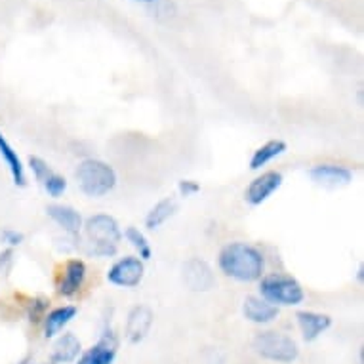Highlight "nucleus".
Returning <instances> with one entry per match:
<instances>
[{"instance_id": "f257e3e1", "label": "nucleus", "mask_w": 364, "mask_h": 364, "mask_svg": "<svg viewBox=\"0 0 364 364\" xmlns=\"http://www.w3.org/2000/svg\"><path fill=\"white\" fill-rule=\"evenodd\" d=\"M220 269L225 277L240 282L259 281L265 273L262 252L246 242H231L220 252Z\"/></svg>"}, {"instance_id": "f03ea898", "label": "nucleus", "mask_w": 364, "mask_h": 364, "mask_svg": "<svg viewBox=\"0 0 364 364\" xmlns=\"http://www.w3.org/2000/svg\"><path fill=\"white\" fill-rule=\"evenodd\" d=\"M86 250L94 257H113L122 240L119 221L109 214L90 215L82 223Z\"/></svg>"}, {"instance_id": "7ed1b4c3", "label": "nucleus", "mask_w": 364, "mask_h": 364, "mask_svg": "<svg viewBox=\"0 0 364 364\" xmlns=\"http://www.w3.org/2000/svg\"><path fill=\"white\" fill-rule=\"evenodd\" d=\"M80 191L90 198H102L117 187V173L113 166L97 159H86L75 172Z\"/></svg>"}, {"instance_id": "20e7f679", "label": "nucleus", "mask_w": 364, "mask_h": 364, "mask_svg": "<svg viewBox=\"0 0 364 364\" xmlns=\"http://www.w3.org/2000/svg\"><path fill=\"white\" fill-rule=\"evenodd\" d=\"M259 294L262 299L275 307H292L299 305L305 299V292L294 277L284 273H271L259 279Z\"/></svg>"}, {"instance_id": "39448f33", "label": "nucleus", "mask_w": 364, "mask_h": 364, "mask_svg": "<svg viewBox=\"0 0 364 364\" xmlns=\"http://www.w3.org/2000/svg\"><path fill=\"white\" fill-rule=\"evenodd\" d=\"M254 351L265 360L290 364L299 357L298 343L287 334L267 330L254 338Z\"/></svg>"}, {"instance_id": "423d86ee", "label": "nucleus", "mask_w": 364, "mask_h": 364, "mask_svg": "<svg viewBox=\"0 0 364 364\" xmlns=\"http://www.w3.org/2000/svg\"><path fill=\"white\" fill-rule=\"evenodd\" d=\"M145 265L139 257L126 256L114 262L107 271V281L119 288H136L144 281Z\"/></svg>"}, {"instance_id": "0eeeda50", "label": "nucleus", "mask_w": 364, "mask_h": 364, "mask_svg": "<svg viewBox=\"0 0 364 364\" xmlns=\"http://www.w3.org/2000/svg\"><path fill=\"white\" fill-rule=\"evenodd\" d=\"M282 173L275 172V170H269L263 172L262 176H257L256 179H252L250 186L246 187L245 191V200L252 206H259L265 200L273 197V193H277L282 186Z\"/></svg>"}, {"instance_id": "6e6552de", "label": "nucleus", "mask_w": 364, "mask_h": 364, "mask_svg": "<svg viewBox=\"0 0 364 364\" xmlns=\"http://www.w3.org/2000/svg\"><path fill=\"white\" fill-rule=\"evenodd\" d=\"M183 282L193 292H208L215 284V277L206 262L193 257L183 265Z\"/></svg>"}, {"instance_id": "1a4fd4ad", "label": "nucleus", "mask_w": 364, "mask_h": 364, "mask_svg": "<svg viewBox=\"0 0 364 364\" xmlns=\"http://www.w3.org/2000/svg\"><path fill=\"white\" fill-rule=\"evenodd\" d=\"M117 349H119V341H117L114 334L105 332L97 340V343L80 353L77 364H113L114 358H117Z\"/></svg>"}, {"instance_id": "9d476101", "label": "nucleus", "mask_w": 364, "mask_h": 364, "mask_svg": "<svg viewBox=\"0 0 364 364\" xmlns=\"http://www.w3.org/2000/svg\"><path fill=\"white\" fill-rule=\"evenodd\" d=\"M84 281H86V263L82 259H69L61 269L58 294L63 298H73L80 292Z\"/></svg>"}, {"instance_id": "9b49d317", "label": "nucleus", "mask_w": 364, "mask_h": 364, "mask_svg": "<svg viewBox=\"0 0 364 364\" xmlns=\"http://www.w3.org/2000/svg\"><path fill=\"white\" fill-rule=\"evenodd\" d=\"M309 176L315 183L328 187V189L346 187L353 181L351 170L346 166H338V164H316L309 170Z\"/></svg>"}, {"instance_id": "f8f14e48", "label": "nucleus", "mask_w": 364, "mask_h": 364, "mask_svg": "<svg viewBox=\"0 0 364 364\" xmlns=\"http://www.w3.org/2000/svg\"><path fill=\"white\" fill-rule=\"evenodd\" d=\"M153 326V311L147 305H136L126 318V340L130 343H139L149 334Z\"/></svg>"}, {"instance_id": "ddd939ff", "label": "nucleus", "mask_w": 364, "mask_h": 364, "mask_svg": "<svg viewBox=\"0 0 364 364\" xmlns=\"http://www.w3.org/2000/svg\"><path fill=\"white\" fill-rule=\"evenodd\" d=\"M296 318H298L299 332L305 341H315L332 326V318L328 315L315 313V311H299Z\"/></svg>"}, {"instance_id": "4468645a", "label": "nucleus", "mask_w": 364, "mask_h": 364, "mask_svg": "<svg viewBox=\"0 0 364 364\" xmlns=\"http://www.w3.org/2000/svg\"><path fill=\"white\" fill-rule=\"evenodd\" d=\"M46 214H48L67 235H71L73 239H77L78 235H80V231H82V215L78 214V210H75L73 206H65V204H50L48 208H46Z\"/></svg>"}, {"instance_id": "2eb2a0df", "label": "nucleus", "mask_w": 364, "mask_h": 364, "mask_svg": "<svg viewBox=\"0 0 364 364\" xmlns=\"http://www.w3.org/2000/svg\"><path fill=\"white\" fill-rule=\"evenodd\" d=\"M0 159L6 164L8 172L12 176L14 186L25 187L27 186V170L21 161V156L18 155V151L14 149L12 144L4 138V134L0 132Z\"/></svg>"}, {"instance_id": "dca6fc26", "label": "nucleus", "mask_w": 364, "mask_h": 364, "mask_svg": "<svg viewBox=\"0 0 364 364\" xmlns=\"http://www.w3.org/2000/svg\"><path fill=\"white\" fill-rule=\"evenodd\" d=\"M242 315L246 321L254 324H269L279 316V307L271 305L265 299L256 298V296H248L242 305Z\"/></svg>"}, {"instance_id": "f3484780", "label": "nucleus", "mask_w": 364, "mask_h": 364, "mask_svg": "<svg viewBox=\"0 0 364 364\" xmlns=\"http://www.w3.org/2000/svg\"><path fill=\"white\" fill-rule=\"evenodd\" d=\"M82 353V346H80V340L77 336L67 332V334H61L54 343V349H52V363L55 364H69L75 363Z\"/></svg>"}, {"instance_id": "a211bd4d", "label": "nucleus", "mask_w": 364, "mask_h": 364, "mask_svg": "<svg viewBox=\"0 0 364 364\" xmlns=\"http://www.w3.org/2000/svg\"><path fill=\"white\" fill-rule=\"evenodd\" d=\"M77 316V307L75 305H61L55 307L44 316V338H55L60 336V332L65 328L67 324L71 323L73 318Z\"/></svg>"}, {"instance_id": "6ab92c4d", "label": "nucleus", "mask_w": 364, "mask_h": 364, "mask_svg": "<svg viewBox=\"0 0 364 364\" xmlns=\"http://www.w3.org/2000/svg\"><path fill=\"white\" fill-rule=\"evenodd\" d=\"M284 153H287V144L282 139H271L254 151L250 159V168L252 170H262L263 166H267L269 162L275 161L277 156L284 155Z\"/></svg>"}, {"instance_id": "aec40b11", "label": "nucleus", "mask_w": 364, "mask_h": 364, "mask_svg": "<svg viewBox=\"0 0 364 364\" xmlns=\"http://www.w3.org/2000/svg\"><path fill=\"white\" fill-rule=\"evenodd\" d=\"M176 210H178V203L173 200L172 197H166L159 200V203L149 210V214L145 215V227L147 229H159L161 225H164L173 214H176Z\"/></svg>"}, {"instance_id": "412c9836", "label": "nucleus", "mask_w": 364, "mask_h": 364, "mask_svg": "<svg viewBox=\"0 0 364 364\" xmlns=\"http://www.w3.org/2000/svg\"><path fill=\"white\" fill-rule=\"evenodd\" d=\"M124 237L126 240L130 242L134 248H136V252L139 254V259L141 262H147V259H151V256H153V250H151V245L149 240H147V237H145L141 231H139L138 227H128L124 231Z\"/></svg>"}, {"instance_id": "4be33fe9", "label": "nucleus", "mask_w": 364, "mask_h": 364, "mask_svg": "<svg viewBox=\"0 0 364 364\" xmlns=\"http://www.w3.org/2000/svg\"><path fill=\"white\" fill-rule=\"evenodd\" d=\"M42 187H44V191L48 193L50 197L52 198H60L63 193L67 191V179L63 178V176H60L58 172H52L44 178V181L41 183Z\"/></svg>"}, {"instance_id": "5701e85b", "label": "nucleus", "mask_w": 364, "mask_h": 364, "mask_svg": "<svg viewBox=\"0 0 364 364\" xmlns=\"http://www.w3.org/2000/svg\"><path fill=\"white\" fill-rule=\"evenodd\" d=\"M25 235L18 229H12V227H6V229H2L0 231V242L4 245V248H18V246L23 245Z\"/></svg>"}, {"instance_id": "b1692460", "label": "nucleus", "mask_w": 364, "mask_h": 364, "mask_svg": "<svg viewBox=\"0 0 364 364\" xmlns=\"http://www.w3.org/2000/svg\"><path fill=\"white\" fill-rule=\"evenodd\" d=\"M27 164H29V170L33 172V178H35L38 183H42L44 178L52 172V168L48 166V162L44 161V159H41V156H29V162H27Z\"/></svg>"}, {"instance_id": "393cba45", "label": "nucleus", "mask_w": 364, "mask_h": 364, "mask_svg": "<svg viewBox=\"0 0 364 364\" xmlns=\"http://www.w3.org/2000/svg\"><path fill=\"white\" fill-rule=\"evenodd\" d=\"M178 189L181 197H193V195H197L200 191V186H198L195 179H181Z\"/></svg>"}, {"instance_id": "a878e982", "label": "nucleus", "mask_w": 364, "mask_h": 364, "mask_svg": "<svg viewBox=\"0 0 364 364\" xmlns=\"http://www.w3.org/2000/svg\"><path fill=\"white\" fill-rule=\"evenodd\" d=\"M14 265V250L12 248H2L0 252V273H8Z\"/></svg>"}, {"instance_id": "bb28decb", "label": "nucleus", "mask_w": 364, "mask_h": 364, "mask_svg": "<svg viewBox=\"0 0 364 364\" xmlns=\"http://www.w3.org/2000/svg\"><path fill=\"white\" fill-rule=\"evenodd\" d=\"M134 2H141V4H155L159 0H134Z\"/></svg>"}]
</instances>
